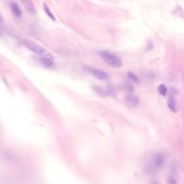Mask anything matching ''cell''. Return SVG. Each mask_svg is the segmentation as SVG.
Masks as SVG:
<instances>
[{
  "instance_id": "30bf717a",
  "label": "cell",
  "mask_w": 184,
  "mask_h": 184,
  "mask_svg": "<svg viewBox=\"0 0 184 184\" xmlns=\"http://www.w3.org/2000/svg\"><path fill=\"white\" fill-rule=\"evenodd\" d=\"M158 93L160 94V95L162 96H166L167 94H168V88L166 87L165 84H160L158 86Z\"/></svg>"
},
{
  "instance_id": "5b68a950",
  "label": "cell",
  "mask_w": 184,
  "mask_h": 184,
  "mask_svg": "<svg viewBox=\"0 0 184 184\" xmlns=\"http://www.w3.org/2000/svg\"><path fill=\"white\" fill-rule=\"evenodd\" d=\"M93 90L99 95L102 96H109L115 93V90L111 86H99L94 85L93 87Z\"/></svg>"
},
{
  "instance_id": "8992f818",
  "label": "cell",
  "mask_w": 184,
  "mask_h": 184,
  "mask_svg": "<svg viewBox=\"0 0 184 184\" xmlns=\"http://www.w3.org/2000/svg\"><path fill=\"white\" fill-rule=\"evenodd\" d=\"M88 71H89V73L91 74V75H93L94 77H96L99 80L104 81V80H107L109 78V75H108L107 72H105L104 70L91 68H88Z\"/></svg>"
},
{
  "instance_id": "4fadbf2b",
  "label": "cell",
  "mask_w": 184,
  "mask_h": 184,
  "mask_svg": "<svg viewBox=\"0 0 184 184\" xmlns=\"http://www.w3.org/2000/svg\"><path fill=\"white\" fill-rule=\"evenodd\" d=\"M128 79L130 81H132L134 83H137V84L139 83V78H138V76L136 74L132 73V72H128Z\"/></svg>"
},
{
  "instance_id": "6da1fadb",
  "label": "cell",
  "mask_w": 184,
  "mask_h": 184,
  "mask_svg": "<svg viewBox=\"0 0 184 184\" xmlns=\"http://www.w3.org/2000/svg\"><path fill=\"white\" fill-rule=\"evenodd\" d=\"M23 45L27 48L29 50H31L33 53H34L37 55L40 59V60L41 61V63H43L45 66L47 67H51L53 66L55 60H54V57L53 55L47 51L44 48H42L41 46H40L38 43L30 40H23Z\"/></svg>"
},
{
  "instance_id": "277c9868",
  "label": "cell",
  "mask_w": 184,
  "mask_h": 184,
  "mask_svg": "<svg viewBox=\"0 0 184 184\" xmlns=\"http://www.w3.org/2000/svg\"><path fill=\"white\" fill-rule=\"evenodd\" d=\"M178 93L176 91H173L170 94L167 105L168 108L173 112H177L179 110V103H178Z\"/></svg>"
},
{
  "instance_id": "8fae6325",
  "label": "cell",
  "mask_w": 184,
  "mask_h": 184,
  "mask_svg": "<svg viewBox=\"0 0 184 184\" xmlns=\"http://www.w3.org/2000/svg\"><path fill=\"white\" fill-rule=\"evenodd\" d=\"M43 6H44V11H45V13L47 14V15H48L50 19H52L53 21H56V17H55V15L53 14V13L51 12V10L49 9V7L46 4H44Z\"/></svg>"
},
{
  "instance_id": "5bb4252c",
  "label": "cell",
  "mask_w": 184,
  "mask_h": 184,
  "mask_svg": "<svg viewBox=\"0 0 184 184\" xmlns=\"http://www.w3.org/2000/svg\"><path fill=\"white\" fill-rule=\"evenodd\" d=\"M4 19H3V17H2V15H1V14H0V26H4Z\"/></svg>"
},
{
  "instance_id": "9c48e42d",
  "label": "cell",
  "mask_w": 184,
  "mask_h": 184,
  "mask_svg": "<svg viewBox=\"0 0 184 184\" xmlns=\"http://www.w3.org/2000/svg\"><path fill=\"white\" fill-rule=\"evenodd\" d=\"M23 5H24L26 11L31 14H36V8H35V5L33 2L31 1H25V2H23Z\"/></svg>"
},
{
  "instance_id": "9a60e30c",
  "label": "cell",
  "mask_w": 184,
  "mask_h": 184,
  "mask_svg": "<svg viewBox=\"0 0 184 184\" xmlns=\"http://www.w3.org/2000/svg\"><path fill=\"white\" fill-rule=\"evenodd\" d=\"M153 184H158V183H156V182H154V183Z\"/></svg>"
},
{
  "instance_id": "7a4b0ae2",
  "label": "cell",
  "mask_w": 184,
  "mask_h": 184,
  "mask_svg": "<svg viewBox=\"0 0 184 184\" xmlns=\"http://www.w3.org/2000/svg\"><path fill=\"white\" fill-rule=\"evenodd\" d=\"M164 162H165V156H164L162 153H156V154H154L151 157V159H150L148 164L147 165V172L153 173V172H154V171L160 169V168L163 165Z\"/></svg>"
},
{
  "instance_id": "ba28073f",
  "label": "cell",
  "mask_w": 184,
  "mask_h": 184,
  "mask_svg": "<svg viewBox=\"0 0 184 184\" xmlns=\"http://www.w3.org/2000/svg\"><path fill=\"white\" fill-rule=\"evenodd\" d=\"M10 8L13 12V14H14V16L16 17H21L22 16V10L20 8V6L18 5L17 3L15 2H11L10 3Z\"/></svg>"
},
{
  "instance_id": "52a82bcc",
  "label": "cell",
  "mask_w": 184,
  "mask_h": 184,
  "mask_svg": "<svg viewBox=\"0 0 184 184\" xmlns=\"http://www.w3.org/2000/svg\"><path fill=\"white\" fill-rule=\"evenodd\" d=\"M126 103L130 105L131 107H137L139 103V98L138 95H135L133 94H128L126 95Z\"/></svg>"
},
{
  "instance_id": "7c38bea8",
  "label": "cell",
  "mask_w": 184,
  "mask_h": 184,
  "mask_svg": "<svg viewBox=\"0 0 184 184\" xmlns=\"http://www.w3.org/2000/svg\"><path fill=\"white\" fill-rule=\"evenodd\" d=\"M167 184H178L177 177L173 173H170L167 177Z\"/></svg>"
},
{
  "instance_id": "3957f363",
  "label": "cell",
  "mask_w": 184,
  "mask_h": 184,
  "mask_svg": "<svg viewBox=\"0 0 184 184\" xmlns=\"http://www.w3.org/2000/svg\"><path fill=\"white\" fill-rule=\"evenodd\" d=\"M101 57L103 58V59L110 66L111 68H121L122 67V61L121 59L116 56L115 54L111 53L110 51H107V50H103L100 53Z\"/></svg>"
}]
</instances>
